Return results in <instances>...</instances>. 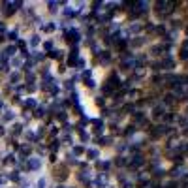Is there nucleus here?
Wrapping results in <instances>:
<instances>
[{"label":"nucleus","instance_id":"obj_7","mask_svg":"<svg viewBox=\"0 0 188 188\" xmlns=\"http://www.w3.org/2000/svg\"><path fill=\"white\" fill-rule=\"evenodd\" d=\"M26 107H36V102L34 100H26Z\"/></svg>","mask_w":188,"mask_h":188},{"label":"nucleus","instance_id":"obj_12","mask_svg":"<svg viewBox=\"0 0 188 188\" xmlns=\"http://www.w3.org/2000/svg\"><path fill=\"white\" fill-rule=\"evenodd\" d=\"M49 6H51V9H56V6H58V2H49Z\"/></svg>","mask_w":188,"mask_h":188},{"label":"nucleus","instance_id":"obj_14","mask_svg":"<svg viewBox=\"0 0 188 188\" xmlns=\"http://www.w3.org/2000/svg\"><path fill=\"white\" fill-rule=\"evenodd\" d=\"M11 64H13V66H19V64H21V60H19V58H13V60H11Z\"/></svg>","mask_w":188,"mask_h":188},{"label":"nucleus","instance_id":"obj_2","mask_svg":"<svg viewBox=\"0 0 188 188\" xmlns=\"http://www.w3.org/2000/svg\"><path fill=\"white\" fill-rule=\"evenodd\" d=\"M143 164V158L141 156H134V160H132V166H136V168H139Z\"/></svg>","mask_w":188,"mask_h":188},{"label":"nucleus","instance_id":"obj_15","mask_svg":"<svg viewBox=\"0 0 188 188\" xmlns=\"http://www.w3.org/2000/svg\"><path fill=\"white\" fill-rule=\"evenodd\" d=\"M26 81H28V83H32V81H34V75H32V73H28V75H26Z\"/></svg>","mask_w":188,"mask_h":188},{"label":"nucleus","instance_id":"obj_20","mask_svg":"<svg viewBox=\"0 0 188 188\" xmlns=\"http://www.w3.org/2000/svg\"><path fill=\"white\" fill-rule=\"evenodd\" d=\"M0 32H4V24L2 23H0Z\"/></svg>","mask_w":188,"mask_h":188},{"label":"nucleus","instance_id":"obj_13","mask_svg":"<svg viewBox=\"0 0 188 188\" xmlns=\"http://www.w3.org/2000/svg\"><path fill=\"white\" fill-rule=\"evenodd\" d=\"M9 40H17V32H9Z\"/></svg>","mask_w":188,"mask_h":188},{"label":"nucleus","instance_id":"obj_1","mask_svg":"<svg viewBox=\"0 0 188 188\" xmlns=\"http://www.w3.org/2000/svg\"><path fill=\"white\" fill-rule=\"evenodd\" d=\"M40 168V160L38 158H30L28 160V169H38Z\"/></svg>","mask_w":188,"mask_h":188},{"label":"nucleus","instance_id":"obj_6","mask_svg":"<svg viewBox=\"0 0 188 188\" xmlns=\"http://www.w3.org/2000/svg\"><path fill=\"white\" fill-rule=\"evenodd\" d=\"M98 166H100V169H107V168H109V162H100Z\"/></svg>","mask_w":188,"mask_h":188},{"label":"nucleus","instance_id":"obj_8","mask_svg":"<svg viewBox=\"0 0 188 188\" xmlns=\"http://www.w3.org/2000/svg\"><path fill=\"white\" fill-rule=\"evenodd\" d=\"M4 119H6V121H11V119H13V113H11V111H8V113L4 115Z\"/></svg>","mask_w":188,"mask_h":188},{"label":"nucleus","instance_id":"obj_4","mask_svg":"<svg viewBox=\"0 0 188 188\" xmlns=\"http://www.w3.org/2000/svg\"><path fill=\"white\" fill-rule=\"evenodd\" d=\"M38 43H40V38H38V36H32V40H30V45H34V47H36Z\"/></svg>","mask_w":188,"mask_h":188},{"label":"nucleus","instance_id":"obj_17","mask_svg":"<svg viewBox=\"0 0 188 188\" xmlns=\"http://www.w3.org/2000/svg\"><path fill=\"white\" fill-rule=\"evenodd\" d=\"M117 164H119V166H124V164H126V160H124V158H119V160H117Z\"/></svg>","mask_w":188,"mask_h":188},{"label":"nucleus","instance_id":"obj_18","mask_svg":"<svg viewBox=\"0 0 188 188\" xmlns=\"http://www.w3.org/2000/svg\"><path fill=\"white\" fill-rule=\"evenodd\" d=\"M181 56H183V58H188V51H186V49H185V51L181 53Z\"/></svg>","mask_w":188,"mask_h":188},{"label":"nucleus","instance_id":"obj_9","mask_svg":"<svg viewBox=\"0 0 188 188\" xmlns=\"http://www.w3.org/2000/svg\"><path fill=\"white\" fill-rule=\"evenodd\" d=\"M11 81L17 83V81H19V73H11Z\"/></svg>","mask_w":188,"mask_h":188},{"label":"nucleus","instance_id":"obj_10","mask_svg":"<svg viewBox=\"0 0 188 188\" xmlns=\"http://www.w3.org/2000/svg\"><path fill=\"white\" fill-rule=\"evenodd\" d=\"M21 153H23V154H24V156H26V154H28V153H30V149H28V147H21Z\"/></svg>","mask_w":188,"mask_h":188},{"label":"nucleus","instance_id":"obj_19","mask_svg":"<svg viewBox=\"0 0 188 188\" xmlns=\"http://www.w3.org/2000/svg\"><path fill=\"white\" fill-rule=\"evenodd\" d=\"M4 132H6V130H4V126H0V136H4Z\"/></svg>","mask_w":188,"mask_h":188},{"label":"nucleus","instance_id":"obj_16","mask_svg":"<svg viewBox=\"0 0 188 188\" xmlns=\"http://www.w3.org/2000/svg\"><path fill=\"white\" fill-rule=\"evenodd\" d=\"M73 153H75V154H81V153H83V149H81V147H75V149H73Z\"/></svg>","mask_w":188,"mask_h":188},{"label":"nucleus","instance_id":"obj_5","mask_svg":"<svg viewBox=\"0 0 188 188\" xmlns=\"http://www.w3.org/2000/svg\"><path fill=\"white\" fill-rule=\"evenodd\" d=\"M21 128H23L21 124H15V126H13V134H21Z\"/></svg>","mask_w":188,"mask_h":188},{"label":"nucleus","instance_id":"obj_11","mask_svg":"<svg viewBox=\"0 0 188 188\" xmlns=\"http://www.w3.org/2000/svg\"><path fill=\"white\" fill-rule=\"evenodd\" d=\"M143 41H145V40H143V38H139V40H134V45H141V43H143Z\"/></svg>","mask_w":188,"mask_h":188},{"label":"nucleus","instance_id":"obj_3","mask_svg":"<svg viewBox=\"0 0 188 188\" xmlns=\"http://www.w3.org/2000/svg\"><path fill=\"white\" fill-rule=\"evenodd\" d=\"M87 154H89L90 158H98V151H96V149H89V153H87Z\"/></svg>","mask_w":188,"mask_h":188}]
</instances>
